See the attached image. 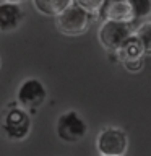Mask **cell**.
Listing matches in <instances>:
<instances>
[{"instance_id": "1", "label": "cell", "mask_w": 151, "mask_h": 156, "mask_svg": "<svg viewBox=\"0 0 151 156\" xmlns=\"http://www.w3.org/2000/svg\"><path fill=\"white\" fill-rule=\"evenodd\" d=\"M0 127L8 140L21 141L31 132V115L24 107L18 104V101H12L2 114Z\"/></svg>"}, {"instance_id": "2", "label": "cell", "mask_w": 151, "mask_h": 156, "mask_svg": "<svg viewBox=\"0 0 151 156\" xmlns=\"http://www.w3.org/2000/svg\"><path fill=\"white\" fill-rule=\"evenodd\" d=\"M91 18L93 15L90 12H86L83 7L73 2L65 12L55 16V24L58 31L67 34V36H78L90 28Z\"/></svg>"}, {"instance_id": "3", "label": "cell", "mask_w": 151, "mask_h": 156, "mask_svg": "<svg viewBox=\"0 0 151 156\" xmlns=\"http://www.w3.org/2000/svg\"><path fill=\"white\" fill-rule=\"evenodd\" d=\"M55 132L63 143H78L86 136L88 125L76 111H67L58 115L55 122Z\"/></svg>"}, {"instance_id": "4", "label": "cell", "mask_w": 151, "mask_h": 156, "mask_svg": "<svg viewBox=\"0 0 151 156\" xmlns=\"http://www.w3.org/2000/svg\"><path fill=\"white\" fill-rule=\"evenodd\" d=\"M99 41L107 51L119 52L125 42L133 36L132 31V23L124 21H114V20H106L99 28Z\"/></svg>"}, {"instance_id": "5", "label": "cell", "mask_w": 151, "mask_h": 156, "mask_svg": "<svg viewBox=\"0 0 151 156\" xmlns=\"http://www.w3.org/2000/svg\"><path fill=\"white\" fill-rule=\"evenodd\" d=\"M96 148L101 156H124L128 148V136L122 129L106 127L97 135Z\"/></svg>"}, {"instance_id": "6", "label": "cell", "mask_w": 151, "mask_h": 156, "mask_svg": "<svg viewBox=\"0 0 151 156\" xmlns=\"http://www.w3.org/2000/svg\"><path fill=\"white\" fill-rule=\"evenodd\" d=\"M46 99H47V90L44 86V83L41 80H37V78L29 76L18 86L16 101L26 111L39 109L46 102Z\"/></svg>"}, {"instance_id": "7", "label": "cell", "mask_w": 151, "mask_h": 156, "mask_svg": "<svg viewBox=\"0 0 151 156\" xmlns=\"http://www.w3.org/2000/svg\"><path fill=\"white\" fill-rule=\"evenodd\" d=\"M24 20V12L19 3L2 2L0 3V31L10 33L19 28Z\"/></svg>"}, {"instance_id": "8", "label": "cell", "mask_w": 151, "mask_h": 156, "mask_svg": "<svg viewBox=\"0 0 151 156\" xmlns=\"http://www.w3.org/2000/svg\"><path fill=\"white\" fill-rule=\"evenodd\" d=\"M106 20H114V21H124V23H133L135 15L133 7L130 0H109V3L104 8Z\"/></svg>"}, {"instance_id": "9", "label": "cell", "mask_w": 151, "mask_h": 156, "mask_svg": "<svg viewBox=\"0 0 151 156\" xmlns=\"http://www.w3.org/2000/svg\"><path fill=\"white\" fill-rule=\"evenodd\" d=\"M75 0H33L34 8L39 13L47 15V16H58L62 12L70 7Z\"/></svg>"}, {"instance_id": "10", "label": "cell", "mask_w": 151, "mask_h": 156, "mask_svg": "<svg viewBox=\"0 0 151 156\" xmlns=\"http://www.w3.org/2000/svg\"><path fill=\"white\" fill-rule=\"evenodd\" d=\"M115 54L119 55L120 60L125 63V62H133V60H140V58H143L145 51H143V47H141L138 37L133 34V36L125 42V46L122 47L119 52H115Z\"/></svg>"}, {"instance_id": "11", "label": "cell", "mask_w": 151, "mask_h": 156, "mask_svg": "<svg viewBox=\"0 0 151 156\" xmlns=\"http://www.w3.org/2000/svg\"><path fill=\"white\" fill-rule=\"evenodd\" d=\"M135 36L138 37L145 54H151V23H143L136 29Z\"/></svg>"}, {"instance_id": "12", "label": "cell", "mask_w": 151, "mask_h": 156, "mask_svg": "<svg viewBox=\"0 0 151 156\" xmlns=\"http://www.w3.org/2000/svg\"><path fill=\"white\" fill-rule=\"evenodd\" d=\"M75 3H78L80 7H83L86 12H90L94 16L96 13L104 12V8L109 3V0H75Z\"/></svg>"}, {"instance_id": "13", "label": "cell", "mask_w": 151, "mask_h": 156, "mask_svg": "<svg viewBox=\"0 0 151 156\" xmlns=\"http://www.w3.org/2000/svg\"><path fill=\"white\" fill-rule=\"evenodd\" d=\"M132 7H133L135 20L146 18L151 15V0H130Z\"/></svg>"}, {"instance_id": "14", "label": "cell", "mask_w": 151, "mask_h": 156, "mask_svg": "<svg viewBox=\"0 0 151 156\" xmlns=\"http://www.w3.org/2000/svg\"><path fill=\"white\" fill-rule=\"evenodd\" d=\"M124 65H125L127 70H130V72H138V70H141V67H143V58L133 60V62H125Z\"/></svg>"}, {"instance_id": "15", "label": "cell", "mask_w": 151, "mask_h": 156, "mask_svg": "<svg viewBox=\"0 0 151 156\" xmlns=\"http://www.w3.org/2000/svg\"><path fill=\"white\" fill-rule=\"evenodd\" d=\"M3 2H13V3H21L23 0H3Z\"/></svg>"}, {"instance_id": "16", "label": "cell", "mask_w": 151, "mask_h": 156, "mask_svg": "<svg viewBox=\"0 0 151 156\" xmlns=\"http://www.w3.org/2000/svg\"><path fill=\"white\" fill-rule=\"evenodd\" d=\"M99 156H101V154H99Z\"/></svg>"}]
</instances>
